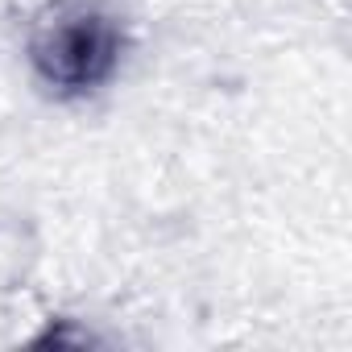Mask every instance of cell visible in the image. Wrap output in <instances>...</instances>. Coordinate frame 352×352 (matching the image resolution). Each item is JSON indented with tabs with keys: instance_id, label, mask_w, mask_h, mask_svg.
<instances>
[{
	"instance_id": "obj_1",
	"label": "cell",
	"mask_w": 352,
	"mask_h": 352,
	"mask_svg": "<svg viewBox=\"0 0 352 352\" xmlns=\"http://www.w3.org/2000/svg\"><path fill=\"white\" fill-rule=\"evenodd\" d=\"M120 50L124 38L116 17L87 0H58L34 21L30 34V63L38 79L67 96L104 87L120 67Z\"/></svg>"
}]
</instances>
